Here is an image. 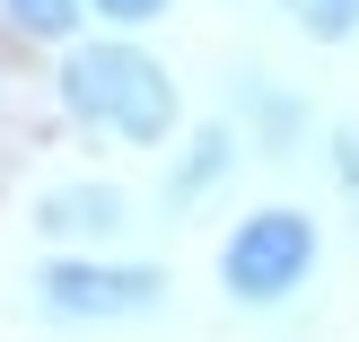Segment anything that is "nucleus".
Masks as SVG:
<instances>
[{
    "label": "nucleus",
    "mask_w": 359,
    "mask_h": 342,
    "mask_svg": "<svg viewBox=\"0 0 359 342\" xmlns=\"http://www.w3.org/2000/svg\"><path fill=\"white\" fill-rule=\"evenodd\" d=\"M62 97L79 123H97V132L114 140H167L175 132V79L149 62V53L132 44H88L62 62Z\"/></svg>",
    "instance_id": "1"
},
{
    "label": "nucleus",
    "mask_w": 359,
    "mask_h": 342,
    "mask_svg": "<svg viewBox=\"0 0 359 342\" xmlns=\"http://www.w3.org/2000/svg\"><path fill=\"white\" fill-rule=\"evenodd\" d=\"M307 263H316V228L298 220V211H255V220L228 237L219 281H228L237 298H280V290L307 281Z\"/></svg>",
    "instance_id": "2"
},
{
    "label": "nucleus",
    "mask_w": 359,
    "mask_h": 342,
    "mask_svg": "<svg viewBox=\"0 0 359 342\" xmlns=\"http://www.w3.org/2000/svg\"><path fill=\"white\" fill-rule=\"evenodd\" d=\"M44 308H62V316H140V308H158V290L167 281L149 272V263H44Z\"/></svg>",
    "instance_id": "3"
},
{
    "label": "nucleus",
    "mask_w": 359,
    "mask_h": 342,
    "mask_svg": "<svg viewBox=\"0 0 359 342\" xmlns=\"http://www.w3.org/2000/svg\"><path fill=\"white\" fill-rule=\"evenodd\" d=\"M123 202L114 193H70V202H44V228H114Z\"/></svg>",
    "instance_id": "4"
},
{
    "label": "nucleus",
    "mask_w": 359,
    "mask_h": 342,
    "mask_svg": "<svg viewBox=\"0 0 359 342\" xmlns=\"http://www.w3.org/2000/svg\"><path fill=\"white\" fill-rule=\"evenodd\" d=\"M0 9L18 18L27 35H70V18H79V0H0Z\"/></svg>",
    "instance_id": "5"
},
{
    "label": "nucleus",
    "mask_w": 359,
    "mask_h": 342,
    "mask_svg": "<svg viewBox=\"0 0 359 342\" xmlns=\"http://www.w3.org/2000/svg\"><path fill=\"white\" fill-rule=\"evenodd\" d=\"M290 9L307 18L316 35H351V27H359V0H290Z\"/></svg>",
    "instance_id": "6"
},
{
    "label": "nucleus",
    "mask_w": 359,
    "mask_h": 342,
    "mask_svg": "<svg viewBox=\"0 0 359 342\" xmlns=\"http://www.w3.org/2000/svg\"><path fill=\"white\" fill-rule=\"evenodd\" d=\"M97 9H105V18H158L167 0H97Z\"/></svg>",
    "instance_id": "7"
}]
</instances>
